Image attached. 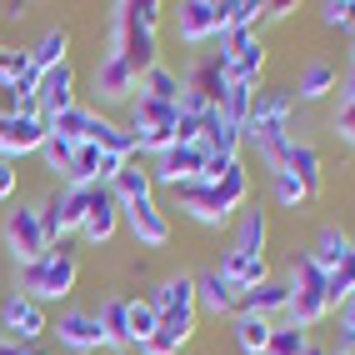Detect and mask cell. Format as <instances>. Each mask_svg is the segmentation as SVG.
I'll use <instances>...</instances> for the list:
<instances>
[{"mask_svg":"<svg viewBox=\"0 0 355 355\" xmlns=\"http://www.w3.org/2000/svg\"><path fill=\"white\" fill-rule=\"evenodd\" d=\"M270 196H275L280 210H300L305 205V191H300V180L291 171H270Z\"/></svg>","mask_w":355,"mask_h":355,"instance_id":"cell-36","label":"cell"},{"mask_svg":"<svg viewBox=\"0 0 355 355\" xmlns=\"http://www.w3.org/2000/svg\"><path fill=\"white\" fill-rule=\"evenodd\" d=\"M40 160H45V171L65 175V171H70V160H76V146H70V140H60V135H45V146H40Z\"/></svg>","mask_w":355,"mask_h":355,"instance_id":"cell-37","label":"cell"},{"mask_svg":"<svg viewBox=\"0 0 355 355\" xmlns=\"http://www.w3.org/2000/svg\"><path fill=\"white\" fill-rule=\"evenodd\" d=\"M320 20H325L330 31H345V0H325V6H320Z\"/></svg>","mask_w":355,"mask_h":355,"instance_id":"cell-43","label":"cell"},{"mask_svg":"<svg viewBox=\"0 0 355 355\" xmlns=\"http://www.w3.org/2000/svg\"><path fill=\"white\" fill-rule=\"evenodd\" d=\"M125 225H130V235H135V245H146V250L171 245V216H165L155 200L125 205Z\"/></svg>","mask_w":355,"mask_h":355,"instance_id":"cell-14","label":"cell"},{"mask_svg":"<svg viewBox=\"0 0 355 355\" xmlns=\"http://www.w3.org/2000/svg\"><path fill=\"white\" fill-rule=\"evenodd\" d=\"M305 355H330V350H320V345H311V350H305Z\"/></svg>","mask_w":355,"mask_h":355,"instance_id":"cell-49","label":"cell"},{"mask_svg":"<svg viewBox=\"0 0 355 355\" xmlns=\"http://www.w3.org/2000/svg\"><path fill=\"white\" fill-rule=\"evenodd\" d=\"M295 6H291V0H270V6H266V20H286Z\"/></svg>","mask_w":355,"mask_h":355,"instance_id":"cell-46","label":"cell"},{"mask_svg":"<svg viewBox=\"0 0 355 355\" xmlns=\"http://www.w3.org/2000/svg\"><path fill=\"white\" fill-rule=\"evenodd\" d=\"M6 250L15 255V266H31L51 250V235H45V220H40V205H15L6 216Z\"/></svg>","mask_w":355,"mask_h":355,"instance_id":"cell-6","label":"cell"},{"mask_svg":"<svg viewBox=\"0 0 355 355\" xmlns=\"http://www.w3.org/2000/svg\"><path fill=\"white\" fill-rule=\"evenodd\" d=\"M330 355H355V350H330Z\"/></svg>","mask_w":355,"mask_h":355,"instance_id":"cell-51","label":"cell"},{"mask_svg":"<svg viewBox=\"0 0 355 355\" xmlns=\"http://www.w3.org/2000/svg\"><path fill=\"white\" fill-rule=\"evenodd\" d=\"M0 325H6V340L15 345H35L40 336H51V315H45V305L10 291L6 300H0Z\"/></svg>","mask_w":355,"mask_h":355,"instance_id":"cell-7","label":"cell"},{"mask_svg":"<svg viewBox=\"0 0 355 355\" xmlns=\"http://www.w3.org/2000/svg\"><path fill=\"white\" fill-rule=\"evenodd\" d=\"M336 350H355V300L340 311V345Z\"/></svg>","mask_w":355,"mask_h":355,"instance_id":"cell-42","label":"cell"},{"mask_svg":"<svg viewBox=\"0 0 355 355\" xmlns=\"http://www.w3.org/2000/svg\"><path fill=\"white\" fill-rule=\"evenodd\" d=\"M196 300H200V311H210V315H241V291H235L220 270L196 275Z\"/></svg>","mask_w":355,"mask_h":355,"instance_id":"cell-20","label":"cell"},{"mask_svg":"<svg viewBox=\"0 0 355 355\" xmlns=\"http://www.w3.org/2000/svg\"><path fill=\"white\" fill-rule=\"evenodd\" d=\"M146 165H150V180H155V185H165V191H180V185L200 180V171H205V150H200V146H171V150L150 155Z\"/></svg>","mask_w":355,"mask_h":355,"instance_id":"cell-9","label":"cell"},{"mask_svg":"<svg viewBox=\"0 0 355 355\" xmlns=\"http://www.w3.org/2000/svg\"><path fill=\"white\" fill-rule=\"evenodd\" d=\"M336 85H340V70L330 65L325 55H315V60H305V65H300V80H295L291 96L305 101V105H315V101H325V96H336Z\"/></svg>","mask_w":355,"mask_h":355,"instance_id":"cell-19","label":"cell"},{"mask_svg":"<svg viewBox=\"0 0 355 355\" xmlns=\"http://www.w3.org/2000/svg\"><path fill=\"white\" fill-rule=\"evenodd\" d=\"M350 250H355V241H350V235H345L340 225H325V230L315 235V245L305 250V255H311L315 266L330 275V270H340V266H345V255H350Z\"/></svg>","mask_w":355,"mask_h":355,"instance_id":"cell-28","label":"cell"},{"mask_svg":"<svg viewBox=\"0 0 355 355\" xmlns=\"http://www.w3.org/2000/svg\"><path fill=\"white\" fill-rule=\"evenodd\" d=\"M15 191H20V165L15 160H0V205H6Z\"/></svg>","mask_w":355,"mask_h":355,"instance_id":"cell-41","label":"cell"},{"mask_svg":"<svg viewBox=\"0 0 355 355\" xmlns=\"http://www.w3.org/2000/svg\"><path fill=\"white\" fill-rule=\"evenodd\" d=\"M0 355H35V345H15V340H0Z\"/></svg>","mask_w":355,"mask_h":355,"instance_id":"cell-47","label":"cell"},{"mask_svg":"<svg viewBox=\"0 0 355 355\" xmlns=\"http://www.w3.org/2000/svg\"><path fill=\"white\" fill-rule=\"evenodd\" d=\"M135 15L155 31V26H160V15H165V6H160V0H135Z\"/></svg>","mask_w":355,"mask_h":355,"instance_id":"cell-44","label":"cell"},{"mask_svg":"<svg viewBox=\"0 0 355 355\" xmlns=\"http://www.w3.org/2000/svg\"><path fill=\"white\" fill-rule=\"evenodd\" d=\"M155 330H160L155 305H150V300H130V345H146Z\"/></svg>","mask_w":355,"mask_h":355,"instance_id":"cell-35","label":"cell"},{"mask_svg":"<svg viewBox=\"0 0 355 355\" xmlns=\"http://www.w3.org/2000/svg\"><path fill=\"white\" fill-rule=\"evenodd\" d=\"M180 76H175V70L171 65H150L146 70V76H140V96H150V101H165V105H175L180 101Z\"/></svg>","mask_w":355,"mask_h":355,"instance_id":"cell-31","label":"cell"},{"mask_svg":"<svg viewBox=\"0 0 355 355\" xmlns=\"http://www.w3.org/2000/svg\"><path fill=\"white\" fill-rule=\"evenodd\" d=\"M105 191L121 200V210L125 205H140V200H155V180H150V165H146V155H135V160H125L121 171L110 175V185Z\"/></svg>","mask_w":355,"mask_h":355,"instance_id":"cell-15","label":"cell"},{"mask_svg":"<svg viewBox=\"0 0 355 355\" xmlns=\"http://www.w3.org/2000/svg\"><path fill=\"white\" fill-rule=\"evenodd\" d=\"M305 350H311V336H305L295 320L275 325V336H270V345H266V355H305Z\"/></svg>","mask_w":355,"mask_h":355,"instance_id":"cell-34","label":"cell"},{"mask_svg":"<svg viewBox=\"0 0 355 355\" xmlns=\"http://www.w3.org/2000/svg\"><path fill=\"white\" fill-rule=\"evenodd\" d=\"M291 110H295V96L291 90H255V101H250V121L245 125H291Z\"/></svg>","mask_w":355,"mask_h":355,"instance_id":"cell-24","label":"cell"},{"mask_svg":"<svg viewBox=\"0 0 355 355\" xmlns=\"http://www.w3.org/2000/svg\"><path fill=\"white\" fill-rule=\"evenodd\" d=\"M291 320L300 325V330H311V325H320L325 315H330V286H325V270L315 266L311 255H295L291 260Z\"/></svg>","mask_w":355,"mask_h":355,"instance_id":"cell-3","label":"cell"},{"mask_svg":"<svg viewBox=\"0 0 355 355\" xmlns=\"http://www.w3.org/2000/svg\"><path fill=\"white\" fill-rule=\"evenodd\" d=\"M35 355H40V350H35Z\"/></svg>","mask_w":355,"mask_h":355,"instance_id":"cell-52","label":"cell"},{"mask_svg":"<svg viewBox=\"0 0 355 355\" xmlns=\"http://www.w3.org/2000/svg\"><path fill=\"white\" fill-rule=\"evenodd\" d=\"M121 220H125L121 200H115L105 185H101V191H96V205H90V216H85V225H80V235H85L90 245H110L115 230H121Z\"/></svg>","mask_w":355,"mask_h":355,"instance_id":"cell-18","label":"cell"},{"mask_svg":"<svg viewBox=\"0 0 355 355\" xmlns=\"http://www.w3.org/2000/svg\"><path fill=\"white\" fill-rule=\"evenodd\" d=\"M80 286V260L76 250H65V245H51L40 260H31V266H20V295H31V300H65V295H76Z\"/></svg>","mask_w":355,"mask_h":355,"instance_id":"cell-2","label":"cell"},{"mask_svg":"<svg viewBox=\"0 0 355 355\" xmlns=\"http://www.w3.org/2000/svg\"><path fill=\"white\" fill-rule=\"evenodd\" d=\"M20 80H40L31 70V45H0V85H20Z\"/></svg>","mask_w":355,"mask_h":355,"instance_id":"cell-33","label":"cell"},{"mask_svg":"<svg viewBox=\"0 0 355 355\" xmlns=\"http://www.w3.org/2000/svg\"><path fill=\"white\" fill-rule=\"evenodd\" d=\"M175 35L185 45H200L210 35H220V26H216V0H180V6H175Z\"/></svg>","mask_w":355,"mask_h":355,"instance_id":"cell-17","label":"cell"},{"mask_svg":"<svg viewBox=\"0 0 355 355\" xmlns=\"http://www.w3.org/2000/svg\"><path fill=\"white\" fill-rule=\"evenodd\" d=\"M70 31L65 26H55V31H45L35 45H31V70H35V76H45V70H55V65H65L70 55Z\"/></svg>","mask_w":355,"mask_h":355,"instance_id":"cell-30","label":"cell"},{"mask_svg":"<svg viewBox=\"0 0 355 355\" xmlns=\"http://www.w3.org/2000/svg\"><path fill=\"white\" fill-rule=\"evenodd\" d=\"M336 90H340V105H345V101H355V65H345V76H340V85H336Z\"/></svg>","mask_w":355,"mask_h":355,"instance_id":"cell-45","label":"cell"},{"mask_svg":"<svg viewBox=\"0 0 355 355\" xmlns=\"http://www.w3.org/2000/svg\"><path fill=\"white\" fill-rule=\"evenodd\" d=\"M250 101H255V85H245V80H230L225 101H220V121L235 125L241 135H245V121H250Z\"/></svg>","mask_w":355,"mask_h":355,"instance_id":"cell-32","label":"cell"},{"mask_svg":"<svg viewBox=\"0 0 355 355\" xmlns=\"http://www.w3.org/2000/svg\"><path fill=\"white\" fill-rule=\"evenodd\" d=\"M241 146H245V135L235 130V125H225V121H220V110H210L205 121H200V150H205V155L235 160V155H241Z\"/></svg>","mask_w":355,"mask_h":355,"instance_id":"cell-21","label":"cell"},{"mask_svg":"<svg viewBox=\"0 0 355 355\" xmlns=\"http://www.w3.org/2000/svg\"><path fill=\"white\" fill-rule=\"evenodd\" d=\"M336 140H345V146H355V101L336 105Z\"/></svg>","mask_w":355,"mask_h":355,"instance_id":"cell-40","label":"cell"},{"mask_svg":"<svg viewBox=\"0 0 355 355\" xmlns=\"http://www.w3.org/2000/svg\"><path fill=\"white\" fill-rule=\"evenodd\" d=\"M350 65H355V35H350Z\"/></svg>","mask_w":355,"mask_h":355,"instance_id":"cell-50","label":"cell"},{"mask_svg":"<svg viewBox=\"0 0 355 355\" xmlns=\"http://www.w3.org/2000/svg\"><path fill=\"white\" fill-rule=\"evenodd\" d=\"M241 311H250V315H286L291 311V286H286V280H266V286H255V291H245L241 295Z\"/></svg>","mask_w":355,"mask_h":355,"instance_id":"cell-27","label":"cell"},{"mask_svg":"<svg viewBox=\"0 0 355 355\" xmlns=\"http://www.w3.org/2000/svg\"><path fill=\"white\" fill-rule=\"evenodd\" d=\"M35 85H40V80H20V85H10V115H40Z\"/></svg>","mask_w":355,"mask_h":355,"instance_id":"cell-39","label":"cell"},{"mask_svg":"<svg viewBox=\"0 0 355 355\" xmlns=\"http://www.w3.org/2000/svg\"><path fill=\"white\" fill-rule=\"evenodd\" d=\"M216 270H220V275H225V280H230V286L241 291V295H245V291H255V286H266V280H270V260H266V255H250V250H235V245H230V250L220 255V266H216Z\"/></svg>","mask_w":355,"mask_h":355,"instance_id":"cell-16","label":"cell"},{"mask_svg":"<svg viewBox=\"0 0 355 355\" xmlns=\"http://www.w3.org/2000/svg\"><path fill=\"white\" fill-rule=\"evenodd\" d=\"M150 305H155V315H160V330L171 336L180 350L191 345V336H196V320H200V300H196V275H165L160 286L146 295Z\"/></svg>","mask_w":355,"mask_h":355,"instance_id":"cell-1","label":"cell"},{"mask_svg":"<svg viewBox=\"0 0 355 355\" xmlns=\"http://www.w3.org/2000/svg\"><path fill=\"white\" fill-rule=\"evenodd\" d=\"M51 336L70 350V355H90L105 345V330L96 311H60V320H51Z\"/></svg>","mask_w":355,"mask_h":355,"instance_id":"cell-11","label":"cell"},{"mask_svg":"<svg viewBox=\"0 0 355 355\" xmlns=\"http://www.w3.org/2000/svg\"><path fill=\"white\" fill-rule=\"evenodd\" d=\"M110 51H121L140 76H146L150 65H160V40H155V31L146 20L135 15V0H121L115 15H110Z\"/></svg>","mask_w":355,"mask_h":355,"instance_id":"cell-4","label":"cell"},{"mask_svg":"<svg viewBox=\"0 0 355 355\" xmlns=\"http://www.w3.org/2000/svg\"><path fill=\"white\" fill-rule=\"evenodd\" d=\"M230 336H235V350H241V355H266V345L275 336V320L241 311V315H230Z\"/></svg>","mask_w":355,"mask_h":355,"instance_id":"cell-23","label":"cell"},{"mask_svg":"<svg viewBox=\"0 0 355 355\" xmlns=\"http://www.w3.org/2000/svg\"><path fill=\"white\" fill-rule=\"evenodd\" d=\"M96 315H101V330H105V350H130V300L105 295Z\"/></svg>","mask_w":355,"mask_h":355,"instance_id":"cell-25","label":"cell"},{"mask_svg":"<svg viewBox=\"0 0 355 355\" xmlns=\"http://www.w3.org/2000/svg\"><path fill=\"white\" fill-rule=\"evenodd\" d=\"M345 31L355 35V0H345Z\"/></svg>","mask_w":355,"mask_h":355,"instance_id":"cell-48","label":"cell"},{"mask_svg":"<svg viewBox=\"0 0 355 355\" xmlns=\"http://www.w3.org/2000/svg\"><path fill=\"white\" fill-rule=\"evenodd\" d=\"M45 135H51V130H45L40 115H10V110H0V160L40 155Z\"/></svg>","mask_w":355,"mask_h":355,"instance_id":"cell-10","label":"cell"},{"mask_svg":"<svg viewBox=\"0 0 355 355\" xmlns=\"http://www.w3.org/2000/svg\"><path fill=\"white\" fill-rule=\"evenodd\" d=\"M96 191L101 185H60V191L45 196L40 205V220H45V235H51V245H65V235H80L90 205H96Z\"/></svg>","mask_w":355,"mask_h":355,"instance_id":"cell-5","label":"cell"},{"mask_svg":"<svg viewBox=\"0 0 355 355\" xmlns=\"http://www.w3.org/2000/svg\"><path fill=\"white\" fill-rule=\"evenodd\" d=\"M96 90H101L105 105H130L140 96V70L121 51H110V45H105V55L96 60Z\"/></svg>","mask_w":355,"mask_h":355,"instance_id":"cell-8","label":"cell"},{"mask_svg":"<svg viewBox=\"0 0 355 355\" xmlns=\"http://www.w3.org/2000/svg\"><path fill=\"white\" fill-rule=\"evenodd\" d=\"M171 196H175V210H185L196 225H225V220H235V210L220 200L216 185H205V180H191V185H180V191H171Z\"/></svg>","mask_w":355,"mask_h":355,"instance_id":"cell-12","label":"cell"},{"mask_svg":"<svg viewBox=\"0 0 355 355\" xmlns=\"http://www.w3.org/2000/svg\"><path fill=\"white\" fill-rule=\"evenodd\" d=\"M235 250H250V255H266V245H270V220H266V210H255V205H245L241 216H235V241H230Z\"/></svg>","mask_w":355,"mask_h":355,"instance_id":"cell-29","label":"cell"},{"mask_svg":"<svg viewBox=\"0 0 355 355\" xmlns=\"http://www.w3.org/2000/svg\"><path fill=\"white\" fill-rule=\"evenodd\" d=\"M286 171H291V175L300 180L305 200H315V196H320L325 175H320V150L311 146V140H295V146H291V160H286Z\"/></svg>","mask_w":355,"mask_h":355,"instance_id":"cell-26","label":"cell"},{"mask_svg":"<svg viewBox=\"0 0 355 355\" xmlns=\"http://www.w3.org/2000/svg\"><path fill=\"white\" fill-rule=\"evenodd\" d=\"M101 150H105V155H115V160L125 165V160H135V155H140V140H135L125 125H115V130L105 135V146H101Z\"/></svg>","mask_w":355,"mask_h":355,"instance_id":"cell-38","label":"cell"},{"mask_svg":"<svg viewBox=\"0 0 355 355\" xmlns=\"http://www.w3.org/2000/svg\"><path fill=\"white\" fill-rule=\"evenodd\" d=\"M185 85H191L196 96H205L210 105L220 110V101H225V90H230V76H225V65H220L216 55H200V60L191 65V76H185Z\"/></svg>","mask_w":355,"mask_h":355,"instance_id":"cell-22","label":"cell"},{"mask_svg":"<svg viewBox=\"0 0 355 355\" xmlns=\"http://www.w3.org/2000/svg\"><path fill=\"white\" fill-rule=\"evenodd\" d=\"M35 101H40V121H55V115H65L70 105H80L76 101V65H55V70H45L40 85H35Z\"/></svg>","mask_w":355,"mask_h":355,"instance_id":"cell-13","label":"cell"}]
</instances>
